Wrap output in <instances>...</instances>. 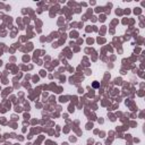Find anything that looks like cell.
Segmentation results:
<instances>
[{
    "label": "cell",
    "mask_w": 145,
    "mask_h": 145,
    "mask_svg": "<svg viewBox=\"0 0 145 145\" xmlns=\"http://www.w3.org/2000/svg\"><path fill=\"white\" fill-rule=\"evenodd\" d=\"M93 86H94V87H98L99 84H98V83H94V84H93Z\"/></svg>",
    "instance_id": "6da1fadb"
}]
</instances>
